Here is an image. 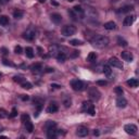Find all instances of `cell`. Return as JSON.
<instances>
[{
    "instance_id": "obj_29",
    "label": "cell",
    "mask_w": 139,
    "mask_h": 139,
    "mask_svg": "<svg viewBox=\"0 0 139 139\" xmlns=\"http://www.w3.org/2000/svg\"><path fill=\"white\" fill-rule=\"evenodd\" d=\"M13 81L15 82V83L22 84L23 82H25V78L23 77V76H14V77H13Z\"/></svg>"
},
{
    "instance_id": "obj_15",
    "label": "cell",
    "mask_w": 139,
    "mask_h": 139,
    "mask_svg": "<svg viewBox=\"0 0 139 139\" xmlns=\"http://www.w3.org/2000/svg\"><path fill=\"white\" fill-rule=\"evenodd\" d=\"M51 21L56 24H59L62 21V15L59 13H52L51 14Z\"/></svg>"
},
{
    "instance_id": "obj_23",
    "label": "cell",
    "mask_w": 139,
    "mask_h": 139,
    "mask_svg": "<svg viewBox=\"0 0 139 139\" xmlns=\"http://www.w3.org/2000/svg\"><path fill=\"white\" fill-rule=\"evenodd\" d=\"M96 59H97V55H96V52H90L88 56H87L86 60L88 62H93L96 61Z\"/></svg>"
},
{
    "instance_id": "obj_22",
    "label": "cell",
    "mask_w": 139,
    "mask_h": 139,
    "mask_svg": "<svg viewBox=\"0 0 139 139\" xmlns=\"http://www.w3.org/2000/svg\"><path fill=\"white\" fill-rule=\"evenodd\" d=\"M134 9V7L133 5H124V7H122L120 10H118V12L121 13H126V12H129V11H132Z\"/></svg>"
},
{
    "instance_id": "obj_44",
    "label": "cell",
    "mask_w": 139,
    "mask_h": 139,
    "mask_svg": "<svg viewBox=\"0 0 139 139\" xmlns=\"http://www.w3.org/2000/svg\"><path fill=\"white\" fill-rule=\"evenodd\" d=\"M46 72H48V73H50V72H53V69H51V67H48Z\"/></svg>"
},
{
    "instance_id": "obj_2",
    "label": "cell",
    "mask_w": 139,
    "mask_h": 139,
    "mask_svg": "<svg viewBox=\"0 0 139 139\" xmlns=\"http://www.w3.org/2000/svg\"><path fill=\"white\" fill-rule=\"evenodd\" d=\"M36 35H37V32H36V29L34 27H29L27 28L26 30L24 32L23 34V37L26 39V40H34V39L36 38Z\"/></svg>"
},
{
    "instance_id": "obj_47",
    "label": "cell",
    "mask_w": 139,
    "mask_h": 139,
    "mask_svg": "<svg viewBox=\"0 0 139 139\" xmlns=\"http://www.w3.org/2000/svg\"><path fill=\"white\" fill-rule=\"evenodd\" d=\"M81 1H83V2H91L92 0H81Z\"/></svg>"
},
{
    "instance_id": "obj_11",
    "label": "cell",
    "mask_w": 139,
    "mask_h": 139,
    "mask_svg": "<svg viewBox=\"0 0 139 139\" xmlns=\"http://www.w3.org/2000/svg\"><path fill=\"white\" fill-rule=\"evenodd\" d=\"M121 56H122V59H123L124 61H127V62H132L133 59H134L132 52H128V51H123V52L121 53Z\"/></svg>"
},
{
    "instance_id": "obj_24",
    "label": "cell",
    "mask_w": 139,
    "mask_h": 139,
    "mask_svg": "<svg viewBox=\"0 0 139 139\" xmlns=\"http://www.w3.org/2000/svg\"><path fill=\"white\" fill-rule=\"evenodd\" d=\"M56 59H58L59 62H64L66 60V55H65L64 52H59L58 55H56Z\"/></svg>"
},
{
    "instance_id": "obj_27",
    "label": "cell",
    "mask_w": 139,
    "mask_h": 139,
    "mask_svg": "<svg viewBox=\"0 0 139 139\" xmlns=\"http://www.w3.org/2000/svg\"><path fill=\"white\" fill-rule=\"evenodd\" d=\"M70 45H72V46H82V45H84V42L82 40H78V39H72V40H70Z\"/></svg>"
},
{
    "instance_id": "obj_5",
    "label": "cell",
    "mask_w": 139,
    "mask_h": 139,
    "mask_svg": "<svg viewBox=\"0 0 139 139\" xmlns=\"http://www.w3.org/2000/svg\"><path fill=\"white\" fill-rule=\"evenodd\" d=\"M83 111H86L87 113H89L90 115H95V106L91 103V102H89V101H85L84 103H83Z\"/></svg>"
},
{
    "instance_id": "obj_40",
    "label": "cell",
    "mask_w": 139,
    "mask_h": 139,
    "mask_svg": "<svg viewBox=\"0 0 139 139\" xmlns=\"http://www.w3.org/2000/svg\"><path fill=\"white\" fill-rule=\"evenodd\" d=\"M21 99H22L23 101H26V100H28V99H29V97H28L27 95H22V96H21Z\"/></svg>"
},
{
    "instance_id": "obj_4",
    "label": "cell",
    "mask_w": 139,
    "mask_h": 139,
    "mask_svg": "<svg viewBox=\"0 0 139 139\" xmlns=\"http://www.w3.org/2000/svg\"><path fill=\"white\" fill-rule=\"evenodd\" d=\"M88 95H89V98L91 99V100L97 101V100L100 99L101 93L96 87H91V88H89V90H88Z\"/></svg>"
},
{
    "instance_id": "obj_38",
    "label": "cell",
    "mask_w": 139,
    "mask_h": 139,
    "mask_svg": "<svg viewBox=\"0 0 139 139\" xmlns=\"http://www.w3.org/2000/svg\"><path fill=\"white\" fill-rule=\"evenodd\" d=\"M97 85H100V86H107L108 83L106 81H98L97 82Z\"/></svg>"
},
{
    "instance_id": "obj_32",
    "label": "cell",
    "mask_w": 139,
    "mask_h": 139,
    "mask_svg": "<svg viewBox=\"0 0 139 139\" xmlns=\"http://www.w3.org/2000/svg\"><path fill=\"white\" fill-rule=\"evenodd\" d=\"M21 86H22V88H24V89H32V84L30 83H28V82H23V83L21 84Z\"/></svg>"
},
{
    "instance_id": "obj_39",
    "label": "cell",
    "mask_w": 139,
    "mask_h": 139,
    "mask_svg": "<svg viewBox=\"0 0 139 139\" xmlns=\"http://www.w3.org/2000/svg\"><path fill=\"white\" fill-rule=\"evenodd\" d=\"M51 88H52V89H60L61 86H60V85H56V84H52V85H51Z\"/></svg>"
},
{
    "instance_id": "obj_31",
    "label": "cell",
    "mask_w": 139,
    "mask_h": 139,
    "mask_svg": "<svg viewBox=\"0 0 139 139\" xmlns=\"http://www.w3.org/2000/svg\"><path fill=\"white\" fill-rule=\"evenodd\" d=\"M8 116H9V113L4 109H0V118H7Z\"/></svg>"
},
{
    "instance_id": "obj_30",
    "label": "cell",
    "mask_w": 139,
    "mask_h": 139,
    "mask_svg": "<svg viewBox=\"0 0 139 139\" xmlns=\"http://www.w3.org/2000/svg\"><path fill=\"white\" fill-rule=\"evenodd\" d=\"M30 69H32L33 72H39L40 70H42V66H41V64H34Z\"/></svg>"
},
{
    "instance_id": "obj_48",
    "label": "cell",
    "mask_w": 139,
    "mask_h": 139,
    "mask_svg": "<svg viewBox=\"0 0 139 139\" xmlns=\"http://www.w3.org/2000/svg\"><path fill=\"white\" fill-rule=\"evenodd\" d=\"M39 2H45V0H38Z\"/></svg>"
},
{
    "instance_id": "obj_25",
    "label": "cell",
    "mask_w": 139,
    "mask_h": 139,
    "mask_svg": "<svg viewBox=\"0 0 139 139\" xmlns=\"http://www.w3.org/2000/svg\"><path fill=\"white\" fill-rule=\"evenodd\" d=\"M23 15H24V12L22 10H15L13 12V16L15 19H22L23 18Z\"/></svg>"
},
{
    "instance_id": "obj_45",
    "label": "cell",
    "mask_w": 139,
    "mask_h": 139,
    "mask_svg": "<svg viewBox=\"0 0 139 139\" xmlns=\"http://www.w3.org/2000/svg\"><path fill=\"white\" fill-rule=\"evenodd\" d=\"M93 135H95V136H98V135H99L98 129H95V132H93Z\"/></svg>"
},
{
    "instance_id": "obj_34",
    "label": "cell",
    "mask_w": 139,
    "mask_h": 139,
    "mask_svg": "<svg viewBox=\"0 0 139 139\" xmlns=\"http://www.w3.org/2000/svg\"><path fill=\"white\" fill-rule=\"evenodd\" d=\"M63 104L65 108H70L71 106H72V100H71V98H66L65 100L63 101Z\"/></svg>"
},
{
    "instance_id": "obj_3",
    "label": "cell",
    "mask_w": 139,
    "mask_h": 139,
    "mask_svg": "<svg viewBox=\"0 0 139 139\" xmlns=\"http://www.w3.org/2000/svg\"><path fill=\"white\" fill-rule=\"evenodd\" d=\"M76 27L74 25H65L62 28V34H63V36H66V37H69V36H72L74 35L76 33Z\"/></svg>"
},
{
    "instance_id": "obj_17",
    "label": "cell",
    "mask_w": 139,
    "mask_h": 139,
    "mask_svg": "<svg viewBox=\"0 0 139 139\" xmlns=\"http://www.w3.org/2000/svg\"><path fill=\"white\" fill-rule=\"evenodd\" d=\"M24 125H25V128H26V130H27L28 133H32L33 130H34V125H33L32 122L29 121V118L24 122Z\"/></svg>"
},
{
    "instance_id": "obj_18",
    "label": "cell",
    "mask_w": 139,
    "mask_h": 139,
    "mask_svg": "<svg viewBox=\"0 0 139 139\" xmlns=\"http://www.w3.org/2000/svg\"><path fill=\"white\" fill-rule=\"evenodd\" d=\"M127 85H128L129 87H132V88H136V87H138L139 83L136 78H130L127 81Z\"/></svg>"
},
{
    "instance_id": "obj_19",
    "label": "cell",
    "mask_w": 139,
    "mask_h": 139,
    "mask_svg": "<svg viewBox=\"0 0 139 139\" xmlns=\"http://www.w3.org/2000/svg\"><path fill=\"white\" fill-rule=\"evenodd\" d=\"M104 28L108 30H113L116 28V24L114 22H107V23H104Z\"/></svg>"
},
{
    "instance_id": "obj_7",
    "label": "cell",
    "mask_w": 139,
    "mask_h": 139,
    "mask_svg": "<svg viewBox=\"0 0 139 139\" xmlns=\"http://www.w3.org/2000/svg\"><path fill=\"white\" fill-rule=\"evenodd\" d=\"M109 64L113 67H117V69H120V70H123V63H122V61H120L117 58H115V56L110 58Z\"/></svg>"
},
{
    "instance_id": "obj_33",
    "label": "cell",
    "mask_w": 139,
    "mask_h": 139,
    "mask_svg": "<svg viewBox=\"0 0 139 139\" xmlns=\"http://www.w3.org/2000/svg\"><path fill=\"white\" fill-rule=\"evenodd\" d=\"M117 44L120 45V46H122V47H126L127 46V41L125 40V39L121 38V37L117 38Z\"/></svg>"
},
{
    "instance_id": "obj_41",
    "label": "cell",
    "mask_w": 139,
    "mask_h": 139,
    "mask_svg": "<svg viewBox=\"0 0 139 139\" xmlns=\"http://www.w3.org/2000/svg\"><path fill=\"white\" fill-rule=\"evenodd\" d=\"M29 118V116H28L27 114H24V115H22V122H25L26 120H28Z\"/></svg>"
},
{
    "instance_id": "obj_43",
    "label": "cell",
    "mask_w": 139,
    "mask_h": 139,
    "mask_svg": "<svg viewBox=\"0 0 139 139\" xmlns=\"http://www.w3.org/2000/svg\"><path fill=\"white\" fill-rule=\"evenodd\" d=\"M1 51H2V53H3V55H7V53H8V50L5 49V48H1Z\"/></svg>"
},
{
    "instance_id": "obj_10",
    "label": "cell",
    "mask_w": 139,
    "mask_h": 139,
    "mask_svg": "<svg viewBox=\"0 0 139 139\" xmlns=\"http://www.w3.org/2000/svg\"><path fill=\"white\" fill-rule=\"evenodd\" d=\"M76 135H77L78 137H86V136L88 135V128L85 126H79L77 130H76Z\"/></svg>"
},
{
    "instance_id": "obj_6",
    "label": "cell",
    "mask_w": 139,
    "mask_h": 139,
    "mask_svg": "<svg viewBox=\"0 0 139 139\" xmlns=\"http://www.w3.org/2000/svg\"><path fill=\"white\" fill-rule=\"evenodd\" d=\"M71 87L75 90V91H81L85 88V84L79 79H74L71 82Z\"/></svg>"
},
{
    "instance_id": "obj_1",
    "label": "cell",
    "mask_w": 139,
    "mask_h": 139,
    "mask_svg": "<svg viewBox=\"0 0 139 139\" xmlns=\"http://www.w3.org/2000/svg\"><path fill=\"white\" fill-rule=\"evenodd\" d=\"M91 45L98 49L106 48L109 45V38L103 35H97L93 37V39H91Z\"/></svg>"
},
{
    "instance_id": "obj_50",
    "label": "cell",
    "mask_w": 139,
    "mask_h": 139,
    "mask_svg": "<svg viewBox=\"0 0 139 139\" xmlns=\"http://www.w3.org/2000/svg\"><path fill=\"white\" fill-rule=\"evenodd\" d=\"M67 1H69V2H72V1H74V0H67Z\"/></svg>"
},
{
    "instance_id": "obj_51",
    "label": "cell",
    "mask_w": 139,
    "mask_h": 139,
    "mask_svg": "<svg viewBox=\"0 0 139 139\" xmlns=\"http://www.w3.org/2000/svg\"><path fill=\"white\" fill-rule=\"evenodd\" d=\"M0 77H1V73H0Z\"/></svg>"
},
{
    "instance_id": "obj_37",
    "label": "cell",
    "mask_w": 139,
    "mask_h": 139,
    "mask_svg": "<svg viewBox=\"0 0 139 139\" xmlns=\"http://www.w3.org/2000/svg\"><path fill=\"white\" fill-rule=\"evenodd\" d=\"M114 91H115L116 93H117V95H120V96H122V93H123V89H122V87H116Z\"/></svg>"
},
{
    "instance_id": "obj_28",
    "label": "cell",
    "mask_w": 139,
    "mask_h": 139,
    "mask_svg": "<svg viewBox=\"0 0 139 139\" xmlns=\"http://www.w3.org/2000/svg\"><path fill=\"white\" fill-rule=\"evenodd\" d=\"M56 122H53V121H48L47 123H46V128L47 129H49V128H56Z\"/></svg>"
},
{
    "instance_id": "obj_12",
    "label": "cell",
    "mask_w": 139,
    "mask_h": 139,
    "mask_svg": "<svg viewBox=\"0 0 139 139\" xmlns=\"http://www.w3.org/2000/svg\"><path fill=\"white\" fill-rule=\"evenodd\" d=\"M116 106L118 108H121V109H124V108H126V106H127V100L123 97L117 98V100H116Z\"/></svg>"
},
{
    "instance_id": "obj_16",
    "label": "cell",
    "mask_w": 139,
    "mask_h": 139,
    "mask_svg": "<svg viewBox=\"0 0 139 139\" xmlns=\"http://www.w3.org/2000/svg\"><path fill=\"white\" fill-rule=\"evenodd\" d=\"M58 136V132L55 129V128H49L47 129V137L52 139V138H56Z\"/></svg>"
},
{
    "instance_id": "obj_36",
    "label": "cell",
    "mask_w": 139,
    "mask_h": 139,
    "mask_svg": "<svg viewBox=\"0 0 139 139\" xmlns=\"http://www.w3.org/2000/svg\"><path fill=\"white\" fill-rule=\"evenodd\" d=\"M16 115H18V111H16L15 108H13V109H12V112H11V114H10L9 116H10V117H15Z\"/></svg>"
},
{
    "instance_id": "obj_42",
    "label": "cell",
    "mask_w": 139,
    "mask_h": 139,
    "mask_svg": "<svg viewBox=\"0 0 139 139\" xmlns=\"http://www.w3.org/2000/svg\"><path fill=\"white\" fill-rule=\"evenodd\" d=\"M3 64H5V65H10V66H13V64L11 63V62H9L8 60H3Z\"/></svg>"
},
{
    "instance_id": "obj_8",
    "label": "cell",
    "mask_w": 139,
    "mask_h": 139,
    "mask_svg": "<svg viewBox=\"0 0 139 139\" xmlns=\"http://www.w3.org/2000/svg\"><path fill=\"white\" fill-rule=\"evenodd\" d=\"M72 11L74 12L76 18H79V19H84L85 18V11H84V9L81 7V5H75V7L73 8Z\"/></svg>"
},
{
    "instance_id": "obj_14",
    "label": "cell",
    "mask_w": 139,
    "mask_h": 139,
    "mask_svg": "<svg viewBox=\"0 0 139 139\" xmlns=\"http://www.w3.org/2000/svg\"><path fill=\"white\" fill-rule=\"evenodd\" d=\"M134 20H135V15L126 16V18L124 19V21H123V25L124 26H130V25L133 24V22H134Z\"/></svg>"
},
{
    "instance_id": "obj_13",
    "label": "cell",
    "mask_w": 139,
    "mask_h": 139,
    "mask_svg": "<svg viewBox=\"0 0 139 139\" xmlns=\"http://www.w3.org/2000/svg\"><path fill=\"white\" fill-rule=\"evenodd\" d=\"M58 110H59V107H58V104H56V102H51L49 106H48V108H47V112L48 113H56Z\"/></svg>"
},
{
    "instance_id": "obj_35",
    "label": "cell",
    "mask_w": 139,
    "mask_h": 139,
    "mask_svg": "<svg viewBox=\"0 0 139 139\" xmlns=\"http://www.w3.org/2000/svg\"><path fill=\"white\" fill-rule=\"evenodd\" d=\"M22 51H23V49H22V47H21V46H16V47H15V49H14V52H15L16 55H21Z\"/></svg>"
},
{
    "instance_id": "obj_9",
    "label": "cell",
    "mask_w": 139,
    "mask_h": 139,
    "mask_svg": "<svg viewBox=\"0 0 139 139\" xmlns=\"http://www.w3.org/2000/svg\"><path fill=\"white\" fill-rule=\"evenodd\" d=\"M124 130H125L128 135H136L138 128L135 124H127V125H125V127H124Z\"/></svg>"
},
{
    "instance_id": "obj_26",
    "label": "cell",
    "mask_w": 139,
    "mask_h": 139,
    "mask_svg": "<svg viewBox=\"0 0 139 139\" xmlns=\"http://www.w3.org/2000/svg\"><path fill=\"white\" fill-rule=\"evenodd\" d=\"M103 73L106 74L107 76H110L112 73V70H111V66L110 65H104L103 66Z\"/></svg>"
},
{
    "instance_id": "obj_49",
    "label": "cell",
    "mask_w": 139,
    "mask_h": 139,
    "mask_svg": "<svg viewBox=\"0 0 139 139\" xmlns=\"http://www.w3.org/2000/svg\"><path fill=\"white\" fill-rule=\"evenodd\" d=\"M0 3H3V0H0Z\"/></svg>"
},
{
    "instance_id": "obj_46",
    "label": "cell",
    "mask_w": 139,
    "mask_h": 139,
    "mask_svg": "<svg viewBox=\"0 0 139 139\" xmlns=\"http://www.w3.org/2000/svg\"><path fill=\"white\" fill-rule=\"evenodd\" d=\"M51 4H53V5H58V2H56L55 0H52V1H51Z\"/></svg>"
},
{
    "instance_id": "obj_21",
    "label": "cell",
    "mask_w": 139,
    "mask_h": 139,
    "mask_svg": "<svg viewBox=\"0 0 139 139\" xmlns=\"http://www.w3.org/2000/svg\"><path fill=\"white\" fill-rule=\"evenodd\" d=\"M9 24V18L7 15H1L0 16V25L2 26H7Z\"/></svg>"
},
{
    "instance_id": "obj_20",
    "label": "cell",
    "mask_w": 139,
    "mask_h": 139,
    "mask_svg": "<svg viewBox=\"0 0 139 139\" xmlns=\"http://www.w3.org/2000/svg\"><path fill=\"white\" fill-rule=\"evenodd\" d=\"M25 53H26V56L27 58H29V59H32L34 58V49L33 48H30V47H26L25 48Z\"/></svg>"
}]
</instances>
